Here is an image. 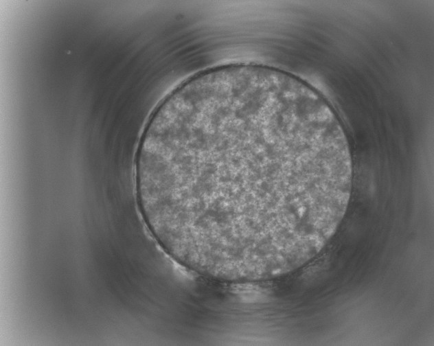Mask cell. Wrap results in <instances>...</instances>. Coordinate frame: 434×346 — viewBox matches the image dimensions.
<instances>
[{
  "instance_id": "6da1fadb",
  "label": "cell",
  "mask_w": 434,
  "mask_h": 346,
  "mask_svg": "<svg viewBox=\"0 0 434 346\" xmlns=\"http://www.w3.org/2000/svg\"><path fill=\"white\" fill-rule=\"evenodd\" d=\"M144 220L173 258L203 274L258 281L317 255L352 191L343 127L311 86L257 65L187 80L155 111L135 164Z\"/></svg>"
}]
</instances>
